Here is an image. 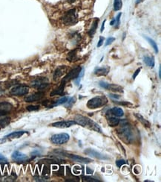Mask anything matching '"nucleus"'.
Segmentation results:
<instances>
[{"mask_svg":"<svg viewBox=\"0 0 161 182\" xmlns=\"http://www.w3.org/2000/svg\"><path fill=\"white\" fill-rule=\"evenodd\" d=\"M77 124L75 121H60V122H56V123L51 124V126L55 128H59V129H67L72 126H74Z\"/></svg>","mask_w":161,"mask_h":182,"instance_id":"nucleus-11","label":"nucleus"},{"mask_svg":"<svg viewBox=\"0 0 161 182\" xmlns=\"http://www.w3.org/2000/svg\"><path fill=\"white\" fill-rule=\"evenodd\" d=\"M92 172L93 171H91V170H89V168H87V173H88V174H91Z\"/></svg>","mask_w":161,"mask_h":182,"instance_id":"nucleus-45","label":"nucleus"},{"mask_svg":"<svg viewBox=\"0 0 161 182\" xmlns=\"http://www.w3.org/2000/svg\"><path fill=\"white\" fill-rule=\"evenodd\" d=\"M26 108H27V110H28V111H34V110H38L39 109H40V106L39 105H30V106H27Z\"/></svg>","mask_w":161,"mask_h":182,"instance_id":"nucleus-31","label":"nucleus"},{"mask_svg":"<svg viewBox=\"0 0 161 182\" xmlns=\"http://www.w3.org/2000/svg\"><path fill=\"white\" fill-rule=\"evenodd\" d=\"M0 176H1V172H0Z\"/></svg>","mask_w":161,"mask_h":182,"instance_id":"nucleus-48","label":"nucleus"},{"mask_svg":"<svg viewBox=\"0 0 161 182\" xmlns=\"http://www.w3.org/2000/svg\"><path fill=\"white\" fill-rule=\"evenodd\" d=\"M10 121H11V119L8 117L0 119V127L4 128L5 127V126H7L10 123Z\"/></svg>","mask_w":161,"mask_h":182,"instance_id":"nucleus-29","label":"nucleus"},{"mask_svg":"<svg viewBox=\"0 0 161 182\" xmlns=\"http://www.w3.org/2000/svg\"><path fill=\"white\" fill-rule=\"evenodd\" d=\"M143 0H137V1H136V4H139V3H140V2H143Z\"/></svg>","mask_w":161,"mask_h":182,"instance_id":"nucleus-46","label":"nucleus"},{"mask_svg":"<svg viewBox=\"0 0 161 182\" xmlns=\"http://www.w3.org/2000/svg\"><path fill=\"white\" fill-rule=\"evenodd\" d=\"M13 105L9 102H0V113L4 115H6L7 113H9L13 109Z\"/></svg>","mask_w":161,"mask_h":182,"instance_id":"nucleus-15","label":"nucleus"},{"mask_svg":"<svg viewBox=\"0 0 161 182\" xmlns=\"http://www.w3.org/2000/svg\"><path fill=\"white\" fill-rule=\"evenodd\" d=\"M145 38L147 40V41L149 42V44H150L151 46H152V48H153L154 50H155V53L157 54L158 53V48H157V45L156 42H155V40H152V38H150V37H146V36H145Z\"/></svg>","mask_w":161,"mask_h":182,"instance_id":"nucleus-27","label":"nucleus"},{"mask_svg":"<svg viewBox=\"0 0 161 182\" xmlns=\"http://www.w3.org/2000/svg\"><path fill=\"white\" fill-rule=\"evenodd\" d=\"M74 121L76 122V123L80 125L82 127L87 128V129H91V130L94 131V132H101V131H102L101 128L100 127L97 123H96L92 119H89L86 116L77 114L74 116Z\"/></svg>","mask_w":161,"mask_h":182,"instance_id":"nucleus-1","label":"nucleus"},{"mask_svg":"<svg viewBox=\"0 0 161 182\" xmlns=\"http://www.w3.org/2000/svg\"><path fill=\"white\" fill-rule=\"evenodd\" d=\"M67 59H68V61H71V62H74V61H77L78 58H77V55L76 50L71 51V52H69V55H68V57H67Z\"/></svg>","mask_w":161,"mask_h":182,"instance_id":"nucleus-25","label":"nucleus"},{"mask_svg":"<svg viewBox=\"0 0 161 182\" xmlns=\"http://www.w3.org/2000/svg\"><path fill=\"white\" fill-rule=\"evenodd\" d=\"M104 40H105V38H104L103 37H102V36H100V40L97 43V47H100V46H102V45L103 44Z\"/></svg>","mask_w":161,"mask_h":182,"instance_id":"nucleus-37","label":"nucleus"},{"mask_svg":"<svg viewBox=\"0 0 161 182\" xmlns=\"http://www.w3.org/2000/svg\"><path fill=\"white\" fill-rule=\"evenodd\" d=\"M107 90H111V91H113V92L114 93H123V87L119 85H116V84H108Z\"/></svg>","mask_w":161,"mask_h":182,"instance_id":"nucleus-21","label":"nucleus"},{"mask_svg":"<svg viewBox=\"0 0 161 182\" xmlns=\"http://www.w3.org/2000/svg\"><path fill=\"white\" fill-rule=\"evenodd\" d=\"M11 158H12L13 160H14L15 161H17V162H23V161H25L28 159L27 155L22 153V152H20V151H14Z\"/></svg>","mask_w":161,"mask_h":182,"instance_id":"nucleus-14","label":"nucleus"},{"mask_svg":"<svg viewBox=\"0 0 161 182\" xmlns=\"http://www.w3.org/2000/svg\"><path fill=\"white\" fill-rule=\"evenodd\" d=\"M123 7V2L122 0H114V11H120Z\"/></svg>","mask_w":161,"mask_h":182,"instance_id":"nucleus-28","label":"nucleus"},{"mask_svg":"<svg viewBox=\"0 0 161 182\" xmlns=\"http://www.w3.org/2000/svg\"><path fill=\"white\" fill-rule=\"evenodd\" d=\"M98 23H99V19H96V20H94V23H93L92 26H91L90 31H88V34H89L91 37H93V35L95 34L96 30H97V29Z\"/></svg>","mask_w":161,"mask_h":182,"instance_id":"nucleus-23","label":"nucleus"},{"mask_svg":"<svg viewBox=\"0 0 161 182\" xmlns=\"http://www.w3.org/2000/svg\"><path fill=\"white\" fill-rule=\"evenodd\" d=\"M117 103H118V104H120V105H132L131 104V103H129V102H117Z\"/></svg>","mask_w":161,"mask_h":182,"instance_id":"nucleus-39","label":"nucleus"},{"mask_svg":"<svg viewBox=\"0 0 161 182\" xmlns=\"http://www.w3.org/2000/svg\"><path fill=\"white\" fill-rule=\"evenodd\" d=\"M75 101H76V98H74V97H72V98L69 99V100L67 101V104H66V106H71L72 105L74 104V103L75 102Z\"/></svg>","mask_w":161,"mask_h":182,"instance_id":"nucleus-34","label":"nucleus"},{"mask_svg":"<svg viewBox=\"0 0 161 182\" xmlns=\"http://www.w3.org/2000/svg\"><path fill=\"white\" fill-rule=\"evenodd\" d=\"M49 85L48 80L46 78H38L37 79L32 81V86L39 90H43L45 89Z\"/></svg>","mask_w":161,"mask_h":182,"instance_id":"nucleus-8","label":"nucleus"},{"mask_svg":"<svg viewBox=\"0 0 161 182\" xmlns=\"http://www.w3.org/2000/svg\"><path fill=\"white\" fill-rule=\"evenodd\" d=\"M108 100L105 96H97L91 99L87 103V107L90 109H96L105 105Z\"/></svg>","mask_w":161,"mask_h":182,"instance_id":"nucleus-3","label":"nucleus"},{"mask_svg":"<svg viewBox=\"0 0 161 182\" xmlns=\"http://www.w3.org/2000/svg\"><path fill=\"white\" fill-rule=\"evenodd\" d=\"M67 156L69 157L70 159L73 160L74 161L76 162L81 163V164H89L91 162V159L87 158H83V157H80L79 155H71V154H68Z\"/></svg>","mask_w":161,"mask_h":182,"instance_id":"nucleus-13","label":"nucleus"},{"mask_svg":"<svg viewBox=\"0 0 161 182\" xmlns=\"http://www.w3.org/2000/svg\"><path fill=\"white\" fill-rule=\"evenodd\" d=\"M105 22H106V20H104L103 22L102 23V26H101V29H100V31L101 32H103V31H104V29H105Z\"/></svg>","mask_w":161,"mask_h":182,"instance_id":"nucleus-41","label":"nucleus"},{"mask_svg":"<svg viewBox=\"0 0 161 182\" xmlns=\"http://www.w3.org/2000/svg\"><path fill=\"white\" fill-rule=\"evenodd\" d=\"M26 132L25 131H19V132H14L12 133L9 134L8 135L5 137V139L7 138H9V139H17V138H19L22 136L24 134H25Z\"/></svg>","mask_w":161,"mask_h":182,"instance_id":"nucleus-18","label":"nucleus"},{"mask_svg":"<svg viewBox=\"0 0 161 182\" xmlns=\"http://www.w3.org/2000/svg\"><path fill=\"white\" fill-rule=\"evenodd\" d=\"M68 71V67L66 66H60L58 68H56V69L55 70L54 73L53 75V80L54 81H58L62 75H64Z\"/></svg>","mask_w":161,"mask_h":182,"instance_id":"nucleus-10","label":"nucleus"},{"mask_svg":"<svg viewBox=\"0 0 161 182\" xmlns=\"http://www.w3.org/2000/svg\"><path fill=\"white\" fill-rule=\"evenodd\" d=\"M62 21L67 26H71L77 23V16L76 10L71 9L66 12L62 18Z\"/></svg>","mask_w":161,"mask_h":182,"instance_id":"nucleus-4","label":"nucleus"},{"mask_svg":"<svg viewBox=\"0 0 161 182\" xmlns=\"http://www.w3.org/2000/svg\"><path fill=\"white\" fill-rule=\"evenodd\" d=\"M108 83L105 82V81H100V83H99V85L101 87H103V88H105V89H107V87H108Z\"/></svg>","mask_w":161,"mask_h":182,"instance_id":"nucleus-36","label":"nucleus"},{"mask_svg":"<svg viewBox=\"0 0 161 182\" xmlns=\"http://www.w3.org/2000/svg\"><path fill=\"white\" fill-rule=\"evenodd\" d=\"M84 152H85V154H87V155L93 157V158H97V159H99V160H108L109 159L108 157H107V156H105V155H103V154L100 153V152H98V151H96V150L91 149V148H88V149L85 150Z\"/></svg>","mask_w":161,"mask_h":182,"instance_id":"nucleus-9","label":"nucleus"},{"mask_svg":"<svg viewBox=\"0 0 161 182\" xmlns=\"http://www.w3.org/2000/svg\"><path fill=\"white\" fill-rule=\"evenodd\" d=\"M140 70H141V69H140V68H138V69H137V70H136L135 72H134V75H133V76H132V78H133V79H134V80L135 79V78H136V77H137V75H138V74L140 73Z\"/></svg>","mask_w":161,"mask_h":182,"instance_id":"nucleus-38","label":"nucleus"},{"mask_svg":"<svg viewBox=\"0 0 161 182\" xmlns=\"http://www.w3.org/2000/svg\"><path fill=\"white\" fill-rule=\"evenodd\" d=\"M109 72V68L108 67H102V68H97L94 71L95 75H98V76H104L106 75Z\"/></svg>","mask_w":161,"mask_h":182,"instance_id":"nucleus-20","label":"nucleus"},{"mask_svg":"<svg viewBox=\"0 0 161 182\" xmlns=\"http://www.w3.org/2000/svg\"><path fill=\"white\" fill-rule=\"evenodd\" d=\"M11 95L17 96H20L26 95L29 93V87L27 86H22L19 85L14 87L10 91Z\"/></svg>","mask_w":161,"mask_h":182,"instance_id":"nucleus-6","label":"nucleus"},{"mask_svg":"<svg viewBox=\"0 0 161 182\" xmlns=\"http://www.w3.org/2000/svg\"><path fill=\"white\" fill-rule=\"evenodd\" d=\"M110 97H111V98H114V99H120V96L117 95H115V94H110Z\"/></svg>","mask_w":161,"mask_h":182,"instance_id":"nucleus-42","label":"nucleus"},{"mask_svg":"<svg viewBox=\"0 0 161 182\" xmlns=\"http://www.w3.org/2000/svg\"><path fill=\"white\" fill-rule=\"evenodd\" d=\"M159 78H161V67H159Z\"/></svg>","mask_w":161,"mask_h":182,"instance_id":"nucleus-44","label":"nucleus"},{"mask_svg":"<svg viewBox=\"0 0 161 182\" xmlns=\"http://www.w3.org/2000/svg\"><path fill=\"white\" fill-rule=\"evenodd\" d=\"M69 2H74V0H69Z\"/></svg>","mask_w":161,"mask_h":182,"instance_id":"nucleus-47","label":"nucleus"},{"mask_svg":"<svg viewBox=\"0 0 161 182\" xmlns=\"http://www.w3.org/2000/svg\"><path fill=\"white\" fill-rule=\"evenodd\" d=\"M114 24H115V19H114V20L110 23V25H111V26H114Z\"/></svg>","mask_w":161,"mask_h":182,"instance_id":"nucleus-43","label":"nucleus"},{"mask_svg":"<svg viewBox=\"0 0 161 182\" xmlns=\"http://www.w3.org/2000/svg\"><path fill=\"white\" fill-rule=\"evenodd\" d=\"M45 94L43 92H37L36 94H32L30 96H27L25 97V101L26 102H33L38 101L43 99L44 97Z\"/></svg>","mask_w":161,"mask_h":182,"instance_id":"nucleus-12","label":"nucleus"},{"mask_svg":"<svg viewBox=\"0 0 161 182\" xmlns=\"http://www.w3.org/2000/svg\"><path fill=\"white\" fill-rule=\"evenodd\" d=\"M120 122V119L116 117H110L108 119V124L111 127H115V126H118Z\"/></svg>","mask_w":161,"mask_h":182,"instance_id":"nucleus-24","label":"nucleus"},{"mask_svg":"<svg viewBox=\"0 0 161 182\" xmlns=\"http://www.w3.org/2000/svg\"><path fill=\"white\" fill-rule=\"evenodd\" d=\"M134 131L133 130L132 128L131 127L130 125H123L118 131H117V134H118L119 137L120 139L123 140L124 142L126 143H131L132 142L134 138Z\"/></svg>","mask_w":161,"mask_h":182,"instance_id":"nucleus-2","label":"nucleus"},{"mask_svg":"<svg viewBox=\"0 0 161 182\" xmlns=\"http://www.w3.org/2000/svg\"><path fill=\"white\" fill-rule=\"evenodd\" d=\"M69 96H63V97H62V98L59 99V100H57V101L53 103V104L51 105V107H53V106H56V105H59L66 104V103L67 102L68 100H69Z\"/></svg>","mask_w":161,"mask_h":182,"instance_id":"nucleus-26","label":"nucleus"},{"mask_svg":"<svg viewBox=\"0 0 161 182\" xmlns=\"http://www.w3.org/2000/svg\"><path fill=\"white\" fill-rule=\"evenodd\" d=\"M108 112H109L111 114L114 115V116H117V117L123 116V114H124V112H123V109L120 108V107H117L111 108Z\"/></svg>","mask_w":161,"mask_h":182,"instance_id":"nucleus-19","label":"nucleus"},{"mask_svg":"<svg viewBox=\"0 0 161 182\" xmlns=\"http://www.w3.org/2000/svg\"><path fill=\"white\" fill-rule=\"evenodd\" d=\"M115 40V38L114 37H108V39L106 40V41H105V46H109L110 44H111V43H113V42Z\"/></svg>","mask_w":161,"mask_h":182,"instance_id":"nucleus-32","label":"nucleus"},{"mask_svg":"<svg viewBox=\"0 0 161 182\" xmlns=\"http://www.w3.org/2000/svg\"><path fill=\"white\" fill-rule=\"evenodd\" d=\"M81 70H82V68L80 67H77L76 68L73 69L72 70H71L66 76L64 77L63 79H62V82H65L66 84L69 81H71V80H74L79 75V74L80 73Z\"/></svg>","mask_w":161,"mask_h":182,"instance_id":"nucleus-7","label":"nucleus"},{"mask_svg":"<svg viewBox=\"0 0 161 182\" xmlns=\"http://www.w3.org/2000/svg\"><path fill=\"white\" fill-rule=\"evenodd\" d=\"M70 139V136L66 133H61L57 134H54L51 138V141L53 143V144H56V145H62V144H65L68 142Z\"/></svg>","mask_w":161,"mask_h":182,"instance_id":"nucleus-5","label":"nucleus"},{"mask_svg":"<svg viewBox=\"0 0 161 182\" xmlns=\"http://www.w3.org/2000/svg\"><path fill=\"white\" fill-rule=\"evenodd\" d=\"M122 14L121 13H119L118 14H117V17L115 18V24H116V28H118L119 27V25H120V17H121Z\"/></svg>","mask_w":161,"mask_h":182,"instance_id":"nucleus-33","label":"nucleus"},{"mask_svg":"<svg viewBox=\"0 0 161 182\" xmlns=\"http://www.w3.org/2000/svg\"><path fill=\"white\" fill-rule=\"evenodd\" d=\"M83 181H87V182H96V181H100L98 179H95L94 178L88 177V176H85L83 177Z\"/></svg>","mask_w":161,"mask_h":182,"instance_id":"nucleus-30","label":"nucleus"},{"mask_svg":"<svg viewBox=\"0 0 161 182\" xmlns=\"http://www.w3.org/2000/svg\"><path fill=\"white\" fill-rule=\"evenodd\" d=\"M134 116H135V117L137 118V120H138L139 122H140V123H141L142 124L145 126V127L150 128V126H151L150 123H149L147 119H145V118L143 117L141 114H140V113H134Z\"/></svg>","mask_w":161,"mask_h":182,"instance_id":"nucleus-16","label":"nucleus"},{"mask_svg":"<svg viewBox=\"0 0 161 182\" xmlns=\"http://www.w3.org/2000/svg\"><path fill=\"white\" fill-rule=\"evenodd\" d=\"M124 164H126V161H124V160H118V161H116V165L117 166V167H121L122 166L124 165Z\"/></svg>","mask_w":161,"mask_h":182,"instance_id":"nucleus-35","label":"nucleus"},{"mask_svg":"<svg viewBox=\"0 0 161 182\" xmlns=\"http://www.w3.org/2000/svg\"><path fill=\"white\" fill-rule=\"evenodd\" d=\"M143 61L149 67L153 68L155 67V60L153 57H144L143 58Z\"/></svg>","mask_w":161,"mask_h":182,"instance_id":"nucleus-22","label":"nucleus"},{"mask_svg":"<svg viewBox=\"0 0 161 182\" xmlns=\"http://www.w3.org/2000/svg\"><path fill=\"white\" fill-rule=\"evenodd\" d=\"M66 83L62 81L60 85L58 87V88L53 90V91L51 93V96H53L54 95H61V94H62V93H63L64 91V89H65V87H66Z\"/></svg>","mask_w":161,"mask_h":182,"instance_id":"nucleus-17","label":"nucleus"},{"mask_svg":"<svg viewBox=\"0 0 161 182\" xmlns=\"http://www.w3.org/2000/svg\"><path fill=\"white\" fill-rule=\"evenodd\" d=\"M7 161V158H5L3 155L0 154V162H2V161Z\"/></svg>","mask_w":161,"mask_h":182,"instance_id":"nucleus-40","label":"nucleus"}]
</instances>
